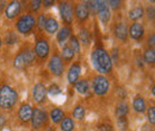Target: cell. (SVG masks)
<instances>
[{
  "instance_id": "obj_1",
  "label": "cell",
  "mask_w": 155,
  "mask_h": 131,
  "mask_svg": "<svg viewBox=\"0 0 155 131\" xmlns=\"http://www.w3.org/2000/svg\"><path fill=\"white\" fill-rule=\"evenodd\" d=\"M91 63H92V67L100 75L110 74L114 69V63L110 58V54L99 42L96 43L91 53Z\"/></svg>"
},
{
  "instance_id": "obj_2",
  "label": "cell",
  "mask_w": 155,
  "mask_h": 131,
  "mask_svg": "<svg viewBox=\"0 0 155 131\" xmlns=\"http://www.w3.org/2000/svg\"><path fill=\"white\" fill-rule=\"evenodd\" d=\"M35 61H36V57L32 48L28 43H25L13 57V67L18 70H24L28 67L32 66Z\"/></svg>"
},
{
  "instance_id": "obj_3",
  "label": "cell",
  "mask_w": 155,
  "mask_h": 131,
  "mask_svg": "<svg viewBox=\"0 0 155 131\" xmlns=\"http://www.w3.org/2000/svg\"><path fill=\"white\" fill-rule=\"evenodd\" d=\"M18 101V92L10 85L0 86V109L11 110Z\"/></svg>"
},
{
  "instance_id": "obj_4",
  "label": "cell",
  "mask_w": 155,
  "mask_h": 131,
  "mask_svg": "<svg viewBox=\"0 0 155 131\" xmlns=\"http://www.w3.org/2000/svg\"><path fill=\"white\" fill-rule=\"evenodd\" d=\"M35 26H36V17L30 12L20 15L15 23V28L17 32L23 36H29L30 34H32Z\"/></svg>"
},
{
  "instance_id": "obj_5",
  "label": "cell",
  "mask_w": 155,
  "mask_h": 131,
  "mask_svg": "<svg viewBox=\"0 0 155 131\" xmlns=\"http://www.w3.org/2000/svg\"><path fill=\"white\" fill-rule=\"evenodd\" d=\"M32 50H34L35 57L41 62H44L50 55V43L45 37L38 36L35 41V45Z\"/></svg>"
},
{
  "instance_id": "obj_6",
  "label": "cell",
  "mask_w": 155,
  "mask_h": 131,
  "mask_svg": "<svg viewBox=\"0 0 155 131\" xmlns=\"http://www.w3.org/2000/svg\"><path fill=\"white\" fill-rule=\"evenodd\" d=\"M31 128L34 131H39L48 126L49 123V114L45 110L35 107L32 112V118H31Z\"/></svg>"
},
{
  "instance_id": "obj_7",
  "label": "cell",
  "mask_w": 155,
  "mask_h": 131,
  "mask_svg": "<svg viewBox=\"0 0 155 131\" xmlns=\"http://www.w3.org/2000/svg\"><path fill=\"white\" fill-rule=\"evenodd\" d=\"M58 13L64 26H71L74 20V5L71 1L58 2Z\"/></svg>"
},
{
  "instance_id": "obj_8",
  "label": "cell",
  "mask_w": 155,
  "mask_h": 131,
  "mask_svg": "<svg viewBox=\"0 0 155 131\" xmlns=\"http://www.w3.org/2000/svg\"><path fill=\"white\" fill-rule=\"evenodd\" d=\"M48 68H49V72L56 77H60V76L63 75L64 63H63L62 58L60 56V54L58 53V50H55L51 54V56L48 61Z\"/></svg>"
},
{
  "instance_id": "obj_9",
  "label": "cell",
  "mask_w": 155,
  "mask_h": 131,
  "mask_svg": "<svg viewBox=\"0 0 155 131\" xmlns=\"http://www.w3.org/2000/svg\"><path fill=\"white\" fill-rule=\"evenodd\" d=\"M109 88H110V82H109V79L105 76V75H97L93 77V81H92V90H93V93L98 95V97H103L109 92Z\"/></svg>"
},
{
  "instance_id": "obj_10",
  "label": "cell",
  "mask_w": 155,
  "mask_h": 131,
  "mask_svg": "<svg viewBox=\"0 0 155 131\" xmlns=\"http://www.w3.org/2000/svg\"><path fill=\"white\" fill-rule=\"evenodd\" d=\"M74 16L80 24L86 23L90 18V10H88V5L87 1H79L74 6Z\"/></svg>"
},
{
  "instance_id": "obj_11",
  "label": "cell",
  "mask_w": 155,
  "mask_h": 131,
  "mask_svg": "<svg viewBox=\"0 0 155 131\" xmlns=\"http://www.w3.org/2000/svg\"><path fill=\"white\" fill-rule=\"evenodd\" d=\"M20 12H21V2L20 1L13 0V1L6 2V6L4 10V15H5L6 19L12 20V19L18 18L20 16Z\"/></svg>"
},
{
  "instance_id": "obj_12",
  "label": "cell",
  "mask_w": 155,
  "mask_h": 131,
  "mask_svg": "<svg viewBox=\"0 0 155 131\" xmlns=\"http://www.w3.org/2000/svg\"><path fill=\"white\" fill-rule=\"evenodd\" d=\"M146 35V30L143 24H141L140 21L133 23L129 28H128V37H130L133 41L136 42H141Z\"/></svg>"
},
{
  "instance_id": "obj_13",
  "label": "cell",
  "mask_w": 155,
  "mask_h": 131,
  "mask_svg": "<svg viewBox=\"0 0 155 131\" xmlns=\"http://www.w3.org/2000/svg\"><path fill=\"white\" fill-rule=\"evenodd\" d=\"M47 95H48V93H47L45 85L42 84V82L35 84V86L32 88V99H34V101L36 104H38V105H42V104L45 103Z\"/></svg>"
},
{
  "instance_id": "obj_14",
  "label": "cell",
  "mask_w": 155,
  "mask_h": 131,
  "mask_svg": "<svg viewBox=\"0 0 155 131\" xmlns=\"http://www.w3.org/2000/svg\"><path fill=\"white\" fill-rule=\"evenodd\" d=\"M32 112H34V107L28 103H23L18 109V113H17L18 119L23 124H28L31 122Z\"/></svg>"
},
{
  "instance_id": "obj_15",
  "label": "cell",
  "mask_w": 155,
  "mask_h": 131,
  "mask_svg": "<svg viewBox=\"0 0 155 131\" xmlns=\"http://www.w3.org/2000/svg\"><path fill=\"white\" fill-rule=\"evenodd\" d=\"M81 74V62L80 61H75L71 64L68 72H67V81L69 85L74 86V84L77 82Z\"/></svg>"
},
{
  "instance_id": "obj_16",
  "label": "cell",
  "mask_w": 155,
  "mask_h": 131,
  "mask_svg": "<svg viewBox=\"0 0 155 131\" xmlns=\"http://www.w3.org/2000/svg\"><path fill=\"white\" fill-rule=\"evenodd\" d=\"M112 32L117 41L125 43L128 39V25L124 21H118L114 25Z\"/></svg>"
},
{
  "instance_id": "obj_17",
  "label": "cell",
  "mask_w": 155,
  "mask_h": 131,
  "mask_svg": "<svg viewBox=\"0 0 155 131\" xmlns=\"http://www.w3.org/2000/svg\"><path fill=\"white\" fill-rule=\"evenodd\" d=\"M56 39H58V43L61 45H64L66 42L69 39V37L73 35V30L71 26H62L61 29H58V31L56 32Z\"/></svg>"
},
{
  "instance_id": "obj_18",
  "label": "cell",
  "mask_w": 155,
  "mask_h": 131,
  "mask_svg": "<svg viewBox=\"0 0 155 131\" xmlns=\"http://www.w3.org/2000/svg\"><path fill=\"white\" fill-rule=\"evenodd\" d=\"M133 109L137 113L146 112V110H147V103H146V99L141 94H137L135 98L133 99Z\"/></svg>"
},
{
  "instance_id": "obj_19",
  "label": "cell",
  "mask_w": 155,
  "mask_h": 131,
  "mask_svg": "<svg viewBox=\"0 0 155 131\" xmlns=\"http://www.w3.org/2000/svg\"><path fill=\"white\" fill-rule=\"evenodd\" d=\"M78 39H79V43L85 45V47H88L91 43H92V34L88 29L86 28H80L79 30V36H78Z\"/></svg>"
},
{
  "instance_id": "obj_20",
  "label": "cell",
  "mask_w": 155,
  "mask_h": 131,
  "mask_svg": "<svg viewBox=\"0 0 155 131\" xmlns=\"http://www.w3.org/2000/svg\"><path fill=\"white\" fill-rule=\"evenodd\" d=\"M44 31L49 35H54L58 31V19L53 16L47 17V21H45V26H44Z\"/></svg>"
},
{
  "instance_id": "obj_21",
  "label": "cell",
  "mask_w": 155,
  "mask_h": 131,
  "mask_svg": "<svg viewBox=\"0 0 155 131\" xmlns=\"http://www.w3.org/2000/svg\"><path fill=\"white\" fill-rule=\"evenodd\" d=\"M73 87L75 88V91H77L79 94L86 95V94H88V92H90L91 85H90V81H88L87 79H80V80H78L77 82L74 84Z\"/></svg>"
},
{
  "instance_id": "obj_22",
  "label": "cell",
  "mask_w": 155,
  "mask_h": 131,
  "mask_svg": "<svg viewBox=\"0 0 155 131\" xmlns=\"http://www.w3.org/2000/svg\"><path fill=\"white\" fill-rule=\"evenodd\" d=\"M130 111V107L128 105V103L125 100H120L118 101V104L116 105V109H115V113H116L117 118H125Z\"/></svg>"
},
{
  "instance_id": "obj_23",
  "label": "cell",
  "mask_w": 155,
  "mask_h": 131,
  "mask_svg": "<svg viewBox=\"0 0 155 131\" xmlns=\"http://www.w3.org/2000/svg\"><path fill=\"white\" fill-rule=\"evenodd\" d=\"M128 17L130 20H133L134 23H137L138 20H141V19L144 17V7L143 6H136V7H133L130 11H129V13H128Z\"/></svg>"
},
{
  "instance_id": "obj_24",
  "label": "cell",
  "mask_w": 155,
  "mask_h": 131,
  "mask_svg": "<svg viewBox=\"0 0 155 131\" xmlns=\"http://www.w3.org/2000/svg\"><path fill=\"white\" fill-rule=\"evenodd\" d=\"M61 58H62V61H63V63H69V62H72L73 60H74V56H75V54L73 53V50L68 47V44H64V45H62V49H61Z\"/></svg>"
},
{
  "instance_id": "obj_25",
  "label": "cell",
  "mask_w": 155,
  "mask_h": 131,
  "mask_svg": "<svg viewBox=\"0 0 155 131\" xmlns=\"http://www.w3.org/2000/svg\"><path fill=\"white\" fill-rule=\"evenodd\" d=\"M49 118L51 119V122L54 124H60V122L64 118V112H63V110H61L58 107H53L49 112Z\"/></svg>"
},
{
  "instance_id": "obj_26",
  "label": "cell",
  "mask_w": 155,
  "mask_h": 131,
  "mask_svg": "<svg viewBox=\"0 0 155 131\" xmlns=\"http://www.w3.org/2000/svg\"><path fill=\"white\" fill-rule=\"evenodd\" d=\"M60 129H61V131H74V129H75L74 119L71 117H64L60 122Z\"/></svg>"
},
{
  "instance_id": "obj_27",
  "label": "cell",
  "mask_w": 155,
  "mask_h": 131,
  "mask_svg": "<svg viewBox=\"0 0 155 131\" xmlns=\"http://www.w3.org/2000/svg\"><path fill=\"white\" fill-rule=\"evenodd\" d=\"M18 42V35L16 31H12V30H8L6 31L5 36L2 38V44H6V45H13Z\"/></svg>"
},
{
  "instance_id": "obj_28",
  "label": "cell",
  "mask_w": 155,
  "mask_h": 131,
  "mask_svg": "<svg viewBox=\"0 0 155 131\" xmlns=\"http://www.w3.org/2000/svg\"><path fill=\"white\" fill-rule=\"evenodd\" d=\"M142 60L144 63L149 64V66H153L155 63V50L153 48H147L144 51H143V55H142Z\"/></svg>"
},
{
  "instance_id": "obj_29",
  "label": "cell",
  "mask_w": 155,
  "mask_h": 131,
  "mask_svg": "<svg viewBox=\"0 0 155 131\" xmlns=\"http://www.w3.org/2000/svg\"><path fill=\"white\" fill-rule=\"evenodd\" d=\"M68 47L73 50L74 54H80V51H81V44L79 43L78 37L74 35H72L68 39Z\"/></svg>"
},
{
  "instance_id": "obj_30",
  "label": "cell",
  "mask_w": 155,
  "mask_h": 131,
  "mask_svg": "<svg viewBox=\"0 0 155 131\" xmlns=\"http://www.w3.org/2000/svg\"><path fill=\"white\" fill-rule=\"evenodd\" d=\"M72 116L77 120H84V118L86 116V109L82 105H77L72 111Z\"/></svg>"
},
{
  "instance_id": "obj_31",
  "label": "cell",
  "mask_w": 155,
  "mask_h": 131,
  "mask_svg": "<svg viewBox=\"0 0 155 131\" xmlns=\"http://www.w3.org/2000/svg\"><path fill=\"white\" fill-rule=\"evenodd\" d=\"M47 15L45 13H38L37 18H36V26L38 32H43L44 31V26H45V21H47Z\"/></svg>"
},
{
  "instance_id": "obj_32",
  "label": "cell",
  "mask_w": 155,
  "mask_h": 131,
  "mask_svg": "<svg viewBox=\"0 0 155 131\" xmlns=\"http://www.w3.org/2000/svg\"><path fill=\"white\" fill-rule=\"evenodd\" d=\"M146 112H147V118H148V123H149V125L154 126V124H155V107H154V105L149 106V107L146 110Z\"/></svg>"
},
{
  "instance_id": "obj_33",
  "label": "cell",
  "mask_w": 155,
  "mask_h": 131,
  "mask_svg": "<svg viewBox=\"0 0 155 131\" xmlns=\"http://www.w3.org/2000/svg\"><path fill=\"white\" fill-rule=\"evenodd\" d=\"M117 128L120 131H127L129 129V120L125 118H117Z\"/></svg>"
},
{
  "instance_id": "obj_34",
  "label": "cell",
  "mask_w": 155,
  "mask_h": 131,
  "mask_svg": "<svg viewBox=\"0 0 155 131\" xmlns=\"http://www.w3.org/2000/svg\"><path fill=\"white\" fill-rule=\"evenodd\" d=\"M30 5H29V7H30V13H37L39 12V10H41V7H42V1H39V0H32V1H30L29 2Z\"/></svg>"
},
{
  "instance_id": "obj_35",
  "label": "cell",
  "mask_w": 155,
  "mask_h": 131,
  "mask_svg": "<svg viewBox=\"0 0 155 131\" xmlns=\"http://www.w3.org/2000/svg\"><path fill=\"white\" fill-rule=\"evenodd\" d=\"M106 2H107L109 8L112 10V11H118V10H120L122 6H123V2L119 1V0H112V1H106Z\"/></svg>"
},
{
  "instance_id": "obj_36",
  "label": "cell",
  "mask_w": 155,
  "mask_h": 131,
  "mask_svg": "<svg viewBox=\"0 0 155 131\" xmlns=\"http://www.w3.org/2000/svg\"><path fill=\"white\" fill-rule=\"evenodd\" d=\"M47 93L50 94V95H58L61 93V90H60L58 84H51L50 87L47 88Z\"/></svg>"
},
{
  "instance_id": "obj_37",
  "label": "cell",
  "mask_w": 155,
  "mask_h": 131,
  "mask_svg": "<svg viewBox=\"0 0 155 131\" xmlns=\"http://www.w3.org/2000/svg\"><path fill=\"white\" fill-rule=\"evenodd\" d=\"M144 15H147L148 20H154L155 18V8L153 5L148 6L147 8H144Z\"/></svg>"
},
{
  "instance_id": "obj_38",
  "label": "cell",
  "mask_w": 155,
  "mask_h": 131,
  "mask_svg": "<svg viewBox=\"0 0 155 131\" xmlns=\"http://www.w3.org/2000/svg\"><path fill=\"white\" fill-rule=\"evenodd\" d=\"M110 58H111L112 63H117V62H118V60H119V49H118V48H114V49L111 50Z\"/></svg>"
},
{
  "instance_id": "obj_39",
  "label": "cell",
  "mask_w": 155,
  "mask_h": 131,
  "mask_svg": "<svg viewBox=\"0 0 155 131\" xmlns=\"http://www.w3.org/2000/svg\"><path fill=\"white\" fill-rule=\"evenodd\" d=\"M97 131H114V128L111 124L103 123V124H99L97 126Z\"/></svg>"
},
{
  "instance_id": "obj_40",
  "label": "cell",
  "mask_w": 155,
  "mask_h": 131,
  "mask_svg": "<svg viewBox=\"0 0 155 131\" xmlns=\"http://www.w3.org/2000/svg\"><path fill=\"white\" fill-rule=\"evenodd\" d=\"M154 44H155V35L154 32H152L149 36H148V38H147V48H153L154 49Z\"/></svg>"
},
{
  "instance_id": "obj_41",
  "label": "cell",
  "mask_w": 155,
  "mask_h": 131,
  "mask_svg": "<svg viewBox=\"0 0 155 131\" xmlns=\"http://www.w3.org/2000/svg\"><path fill=\"white\" fill-rule=\"evenodd\" d=\"M53 5H55V1H53V0H44V1H42V6L45 7V8H49Z\"/></svg>"
},
{
  "instance_id": "obj_42",
  "label": "cell",
  "mask_w": 155,
  "mask_h": 131,
  "mask_svg": "<svg viewBox=\"0 0 155 131\" xmlns=\"http://www.w3.org/2000/svg\"><path fill=\"white\" fill-rule=\"evenodd\" d=\"M117 93L119 95V98H120V100H124L125 99V97H127V92H125V90L124 88H118V91H117Z\"/></svg>"
},
{
  "instance_id": "obj_43",
  "label": "cell",
  "mask_w": 155,
  "mask_h": 131,
  "mask_svg": "<svg viewBox=\"0 0 155 131\" xmlns=\"http://www.w3.org/2000/svg\"><path fill=\"white\" fill-rule=\"evenodd\" d=\"M5 124H6V117L0 113V128H2Z\"/></svg>"
},
{
  "instance_id": "obj_44",
  "label": "cell",
  "mask_w": 155,
  "mask_h": 131,
  "mask_svg": "<svg viewBox=\"0 0 155 131\" xmlns=\"http://www.w3.org/2000/svg\"><path fill=\"white\" fill-rule=\"evenodd\" d=\"M1 45H2V38L0 36V49H1Z\"/></svg>"
},
{
  "instance_id": "obj_45",
  "label": "cell",
  "mask_w": 155,
  "mask_h": 131,
  "mask_svg": "<svg viewBox=\"0 0 155 131\" xmlns=\"http://www.w3.org/2000/svg\"><path fill=\"white\" fill-rule=\"evenodd\" d=\"M48 131H55V130H54L53 128H49V129H48Z\"/></svg>"
}]
</instances>
